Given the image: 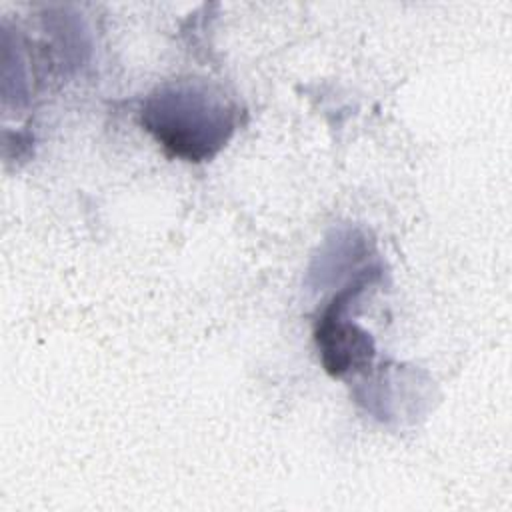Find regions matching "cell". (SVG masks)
Here are the masks:
<instances>
[{"label":"cell","instance_id":"obj_2","mask_svg":"<svg viewBox=\"0 0 512 512\" xmlns=\"http://www.w3.org/2000/svg\"><path fill=\"white\" fill-rule=\"evenodd\" d=\"M368 282L370 276H364L336 294L316 326L314 336L322 364L332 376H344L348 372L362 370L374 358V344L370 336L344 318V310L350 298H354Z\"/></svg>","mask_w":512,"mask_h":512},{"label":"cell","instance_id":"obj_1","mask_svg":"<svg viewBox=\"0 0 512 512\" xmlns=\"http://www.w3.org/2000/svg\"><path fill=\"white\" fill-rule=\"evenodd\" d=\"M142 124L174 156L210 158L232 132L230 108L198 84H168L142 106Z\"/></svg>","mask_w":512,"mask_h":512}]
</instances>
